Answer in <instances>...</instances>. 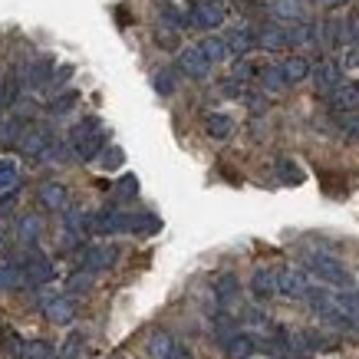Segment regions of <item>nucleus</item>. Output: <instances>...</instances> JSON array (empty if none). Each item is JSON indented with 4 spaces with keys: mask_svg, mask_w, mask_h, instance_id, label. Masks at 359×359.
I'll use <instances>...</instances> for the list:
<instances>
[{
    "mask_svg": "<svg viewBox=\"0 0 359 359\" xmlns=\"http://www.w3.org/2000/svg\"><path fill=\"white\" fill-rule=\"evenodd\" d=\"M69 149H73V155L79 162H93V158H99L106 152V132H102L99 119L89 116V119L76 122L73 132H69Z\"/></svg>",
    "mask_w": 359,
    "mask_h": 359,
    "instance_id": "f257e3e1",
    "label": "nucleus"
},
{
    "mask_svg": "<svg viewBox=\"0 0 359 359\" xmlns=\"http://www.w3.org/2000/svg\"><path fill=\"white\" fill-rule=\"evenodd\" d=\"M20 152L33 162H50V158H60V145H56V135L53 129H46V126H30V129H23L20 135Z\"/></svg>",
    "mask_w": 359,
    "mask_h": 359,
    "instance_id": "f03ea898",
    "label": "nucleus"
},
{
    "mask_svg": "<svg viewBox=\"0 0 359 359\" xmlns=\"http://www.w3.org/2000/svg\"><path fill=\"white\" fill-rule=\"evenodd\" d=\"M306 271L316 273L323 283H333V287H349V271L343 267V261H337L333 254H323V250H310L304 257Z\"/></svg>",
    "mask_w": 359,
    "mask_h": 359,
    "instance_id": "7ed1b4c3",
    "label": "nucleus"
},
{
    "mask_svg": "<svg viewBox=\"0 0 359 359\" xmlns=\"http://www.w3.org/2000/svg\"><path fill=\"white\" fill-rule=\"evenodd\" d=\"M185 23L195 27V30H218L221 23H224V7H221V4L198 0V4H191V11L185 13Z\"/></svg>",
    "mask_w": 359,
    "mask_h": 359,
    "instance_id": "20e7f679",
    "label": "nucleus"
},
{
    "mask_svg": "<svg viewBox=\"0 0 359 359\" xmlns=\"http://www.w3.org/2000/svg\"><path fill=\"white\" fill-rule=\"evenodd\" d=\"M129 228H132V215L112 205L93 215V231L96 234H129Z\"/></svg>",
    "mask_w": 359,
    "mask_h": 359,
    "instance_id": "39448f33",
    "label": "nucleus"
},
{
    "mask_svg": "<svg viewBox=\"0 0 359 359\" xmlns=\"http://www.w3.org/2000/svg\"><path fill=\"white\" fill-rule=\"evenodd\" d=\"M23 271H27V283L30 287H43V283L53 280V261L46 257L43 250H36L30 248L27 250V257H23Z\"/></svg>",
    "mask_w": 359,
    "mask_h": 359,
    "instance_id": "423d86ee",
    "label": "nucleus"
},
{
    "mask_svg": "<svg viewBox=\"0 0 359 359\" xmlns=\"http://www.w3.org/2000/svg\"><path fill=\"white\" fill-rule=\"evenodd\" d=\"M277 294L287 297V300H306V294H310L306 273L297 271V267H283V271H277Z\"/></svg>",
    "mask_w": 359,
    "mask_h": 359,
    "instance_id": "0eeeda50",
    "label": "nucleus"
},
{
    "mask_svg": "<svg viewBox=\"0 0 359 359\" xmlns=\"http://www.w3.org/2000/svg\"><path fill=\"white\" fill-rule=\"evenodd\" d=\"M116 261H119V248H112V244H93V248L83 250L79 271H89V273L109 271V267H112Z\"/></svg>",
    "mask_w": 359,
    "mask_h": 359,
    "instance_id": "6e6552de",
    "label": "nucleus"
},
{
    "mask_svg": "<svg viewBox=\"0 0 359 359\" xmlns=\"http://www.w3.org/2000/svg\"><path fill=\"white\" fill-rule=\"evenodd\" d=\"M149 353H152V359H191V353L168 330H155L149 337Z\"/></svg>",
    "mask_w": 359,
    "mask_h": 359,
    "instance_id": "1a4fd4ad",
    "label": "nucleus"
},
{
    "mask_svg": "<svg viewBox=\"0 0 359 359\" xmlns=\"http://www.w3.org/2000/svg\"><path fill=\"white\" fill-rule=\"evenodd\" d=\"M178 69H182L188 79H205L208 73H211V63H208V56L201 53V46H185V50H178Z\"/></svg>",
    "mask_w": 359,
    "mask_h": 359,
    "instance_id": "9d476101",
    "label": "nucleus"
},
{
    "mask_svg": "<svg viewBox=\"0 0 359 359\" xmlns=\"http://www.w3.org/2000/svg\"><path fill=\"white\" fill-rule=\"evenodd\" d=\"M53 56H36L33 63H27V69H23V83L20 86L27 89H43L46 83H53Z\"/></svg>",
    "mask_w": 359,
    "mask_h": 359,
    "instance_id": "9b49d317",
    "label": "nucleus"
},
{
    "mask_svg": "<svg viewBox=\"0 0 359 359\" xmlns=\"http://www.w3.org/2000/svg\"><path fill=\"white\" fill-rule=\"evenodd\" d=\"M339 86H343V73H339V66L330 63V60H323V63L313 69V89L320 93V96L330 99Z\"/></svg>",
    "mask_w": 359,
    "mask_h": 359,
    "instance_id": "f8f14e48",
    "label": "nucleus"
},
{
    "mask_svg": "<svg viewBox=\"0 0 359 359\" xmlns=\"http://www.w3.org/2000/svg\"><path fill=\"white\" fill-rule=\"evenodd\" d=\"M250 294L257 297V300H271V297L277 294V271L257 267V271L250 273Z\"/></svg>",
    "mask_w": 359,
    "mask_h": 359,
    "instance_id": "ddd939ff",
    "label": "nucleus"
},
{
    "mask_svg": "<svg viewBox=\"0 0 359 359\" xmlns=\"http://www.w3.org/2000/svg\"><path fill=\"white\" fill-rule=\"evenodd\" d=\"M228 46H231V53L248 56L250 50L257 46V30L248 27V23H241V27H234V30L228 33Z\"/></svg>",
    "mask_w": 359,
    "mask_h": 359,
    "instance_id": "4468645a",
    "label": "nucleus"
},
{
    "mask_svg": "<svg viewBox=\"0 0 359 359\" xmlns=\"http://www.w3.org/2000/svg\"><path fill=\"white\" fill-rule=\"evenodd\" d=\"M330 106L337 112H359V83H343V86L330 96Z\"/></svg>",
    "mask_w": 359,
    "mask_h": 359,
    "instance_id": "2eb2a0df",
    "label": "nucleus"
},
{
    "mask_svg": "<svg viewBox=\"0 0 359 359\" xmlns=\"http://www.w3.org/2000/svg\"><path fill=\"white\" fill-rule=\"evenodd\" d=\"M40 201H43L46 211H66V208H69L66 185H60V182H46V185L40 188Z\"/></svg>",
    "mask_w": 359,
    "mask_h": 359,
    "instance_id": "dca6fc26",
    "label": "nucleus"
},
{
    "mask_svg": "<svg viewBox=\"0 0 359 359\" xmlns=\"http://www.w3.org/2000/svg\"><path fill=\"white\" fill-rule=\"evenodd\" d=\"M283 69V79H287V86H297V83H304L306 76H313V69L306 63V56H287L280 63Z\"/></svg>",
    "mask_w": 359,
    "mask_h": 359,
    "instance_id": "f3484780",
    "label": "nucleus"
},
{
    "mask_svg": "<svg viewBox=\"0 0 359 359\" xmlns=\"http://www.w3.org/2000/svg\"><path fill=\"white\" fill-rule=\"evenodd\" d=\"M43 313L46 320H53V323H73V316H76V310H73V304L66 300V297H50V300H43Z\"/></svg>",
    "mask_w": 359,
    "mask_h": 359,
    "instance_id": "a211bd4d",
    "label": "nucleus"
},
{
    "mask_svg": "<svg viewBox=\"0 0 359 359\" xmlns=\"http://www.w3.org/2000/svg\"><path fill=\"white\" fill-rule=\"evenodd\" d=\"M257 353V339L248 337V333H234V337L224 343V356L228 359H250Z\"/></svg>",
    "mask_w": 359,
    "mask_h": 359,
    "instance_id": "6ab92c4d",
    "label": "nucleus"
},
{
    "mask_svg": "<svg viewBox=\"0 0 359 359\" xmlns=\"http://www.w3.org/2000/svg\"><path fill=\"white\" fill-rule=\"evenodd\" d=\"M205 132H208V139H215V142H224L234 135V119L231 116H224V112H211L205 119Z\"/></svg>",
    "mask_w": 359,
    "mask_h": 359,
    "instance_id": "aec40b11",
    "label": "nucleus"
},
{
    "mask_svg": "<svg viewBox=\"0 0 359 359\" xmlns=\"http://www.w3.org/2000/svg\"><path fill=\"white\" fill-rule=\"evenodd\" d=\"M271 13L277 20H297V23H304L306 17L304 0H271Z\"/></svg>",
    "mask_w": 359,
    "mask_h": 359,
    "instance_id": "412c9836",
    "label": "nucleus"
},
{
    "mask_svg": "<svg viewBox=\"0 0 359 359\" xmlns=\"http://www.w3.org/2000/svg\"><path fill=\"white\" fill-rule=\"evenodd\" d=\"M201 53L208 56V63L215 66V63H228L231 60V46L228 40H221V36H208V40H201Z\"/></svg>",
    "mask_w": 359,
    "mask_h": 359,
    "instance_id": "4be33fe9",
    "label": "nucleus"
},
{
    "mask_svg": "<svg viewBox=\"0 0 359 359\" xmlns=\"http://www.w3.org/2000/svg\"><path fill=\"white\" fill-rule=\"evenodd\" d=\"M238 294H241V283H238V277H234V273H221L218 280H215V297H218L221 306L234 304V300H238Z\"/></svg>",
    "mask_w": 359,
    "mask_h": 359,
    "instance_id": "5701e85b",
    "label": "nucleus"
},
{
    "mask_svg": "<svg viewBox=\"0 0 359 359\" xmlns=\"http://www.w3.org/2000/svg\"><path fill=\"white\" fill-rule=\"evenodd\" d=\"M17 182H20V165H17V158L4 155V158H0V195L17 191Z\"/></svg>",
    "mask_w": 359,
    "mask_h": 359,
    "instance_id": "b1692460",
    "label": "nucleus"
},
{
    "mask_svg": "<svg viewBox=\"0 0 359 359\" xmlns=\"http://www.w3.org/2000/svg\"><path fill=\"white\" fill-rule=\"evenodd\" d=\"M257 46H264V50H283L287 43V30H280V27H273V23H267V27H261L257 30Z\"/></svg>",
    "mask_w": 359,
    "mask_h": 359,
    "instance_id": "393cba45",
    "label": "nucleus"
},
{
    "mask_svg": "<svg viewBox=\"0 0 359 359\" xmlns=\"http://www.w3.org/2000/svg\"><path fill=\"white\" fill-rule=\"evenodd\" d=\"M23 283H27V271H23L20 264L17 261L0 264V287H4V290H17Z\"/></svg>",
    "mask_w": 359,
    "mask_h": 359,
    "instance_id": "a878e982",
    "label": "nucleus"
},
{
    "mask_svg": "<svg viewBox=\"0 0 359 359\" xmlns=\"http://www.w3.org/2000/svg\"><path fill=\"white\" fill-rule=\"evenodd\" d=\"M257 79H261L264 93H283V89H287V79H283L280 63H277V66H264L261 73H257Z\"/></svg>",
    "mask_w": 359,
    "mask_h": 359,
    "instance_id": "bb28decb",
    "label": "nucleus"
},
{
    "mask_svg": "<svg viewBox=\"0 0 359 359\" xmlns=\"http://www.w3.org/2000/svg\"><path fill=\"white\" fill-rule=\"evenodd\" d=\"M337 306L349 316V323H353V327H359V290H349L346 287L343 294H337Z\"/></svg>",
    "mask_w": 359,
    "mask_h": 359,
    "instance_id": "cd10ccee",
    "label": "nucleus"
},
{
    "mask_svg": "<svg viewBox=\"0 0 359 359\" xmlns=\"http://www.w3.org/2000/svg\"><path fill=\"white\" fill-rule=\"evenodd\" d=\"M273 172H277V178H280L283 185H300V182H304V168H300L294 158H280Z\"/></svg>",
    "mask_w": 359,
    "mask_h": 359,
    "instance_id": "c85d7f7f",
    "label": "nucleus"
},
{
    "mask_svg": "<svg viewBox=\"0 0 359 359\" xmlns=\"http://www.w3.org/2000/svg\"><path fill=\"white\" fill-rule=\"evenodd\" d=\"M17 238H20L23 244H33V241L40 238V218H36V215H23V218L17 221Z\"/></svg>",
    "mask_w": 359,
    "mask_h": 359,
    "instance_id": "c756f323",
    "label": "nucleus"
},
{
    "mask_svg": "<svg viewBox=\"0 0 359 359\" xmlns=\"http://www.w3.org/2000/svg\"><path fill=\"white\" fill-rule=\"evenodd\" d=\"M320 27H310V23H300V27H294V30H287V43L290 46H306L313 43L316 36H320Z\"/></svg>",
    "mask_w": 359,
    "mask_h": 359,
    "instance_id": "7c9ffc66",
    "label": "nucleus"
},
{
    "mask_svg": "<svg viewBox=\"0 0 359 359\" xmlns=\"http://www.w3.org/2000/svg\"><path fill=\"white\" fill-rule=\"evenodd\" d=\"M79 102V93L76 89H63L60 96H53V102H50V116H66V112L73 109Z\"/></svg>",
    "mask_w": 359,
    "mask_h": 359,
    "instance_id": "2f4dec72",
    "label": "nucleus"
},
{
    "mask_svg": "<svg viewBox=\"0 0 359 359\" xmlns=\"http://www.w3.org/2000/svg\"><path fill=\"white\" fill-rule=\"evenodd\" d=\"M162 228V221L155 218V215H132V228H129V234H155V231Z\"/></svg>",
    "mask_w": 359,
    "mask_h": 359,
    "instance_id": "473e14b6",
    "label": "nucleus"
},
{
    "mask_svg": "<svg viewBox=\"0 0 359 359\" xmlns=\"http://www.w3.org/2000/svg\"><path fill=\"white\" fill-rule=\"evenodd\" d=\"M135 195H139V182H135V175H122L119 182H116V201H132Z\"/></svg>",
    "mask_w": 359,
    "mask_h": 359,
    "instance_id": "72a5a7b5",
    "label": "nucleus"
},
{
    "mask_svg": "<svg viewBox=\"0 0 359 359\" xmlns=\"http://www.w3.org/2000/svg\"><path fill=\"white\" fill-rule=\"evenodd\" d=\"M50 353H53V346H50V343H43V339H33V343H27V346H23V356L20 359H53Z\"/></svg>",
    "mask_w": 359,
    "mask_h": 359,
    "instance_id": "f704fd0d",
    "label": "nucleus"
},
{
    "mask_svg": "<svg viewBox=\"0 0 359 359\" xmlns=\"http://www.w3.org/2000/svg\"><path fill=\"white\" fill-rule=\"evenodd\" d=\"M339 132H343L349 142H359V112H346V116H339Z\"/></svg>",
    "mask_w": 359,
    "mask_h": 359,
    "instance_id": "c9c22d12",
    "label": "nucleus"
},
{
    "mask_svg": "<svg viewBox=\"0 0 359 359\" xmlns=\"http://www.w3.org/2000/svg\"><path fill=\"white\" fill-rule=\"evenodd\" d=\"M89 287H93V273L89 271H76L73 277H69V283H66L69 294H86Z\"/></svg>",
    "mask_w": 359,
    "mask_h": 359,
    "instance_id": "e433bc0d",
    "label": "nucleus"
},
{
    "mask_svg": "<svg viewBox=\"0 0 359 359\" xmlns=\"http://www.w3.org/2000/svg\"><path fill=\"white\" fill-rule=\"evenodd\" d=\"M152 79H155V93H162V96H172L175 93V73L172 69H158Z\"/></svg>",
    "mask_w": 359,
    "mask_h": 359,
    "instance_id": "4c0bfd02",
    "label": "nucleus"
},
{
    "mask_svg": "<svg viewBox=\"0 0 359 359\" xmlns=\"http://www.w3.org/2000/svg\"><path fill=\"white\" fill-rule=\"evenodd\" d=\"M0 343H7L4 349H7V356H13V359L23 356V346H27V343H23V339L17 337L13 330H4V337H0Z\"/></svg>",
    "mask_w": 359,
    "mask_h": 359,
    "instance_id": "58836bf2",
    "label": "nucleus"
},
{
    "mask_svg": "<svg viewBox=\"0 0 359 359\" xmlns=\"http://www.w3.org/2000/svg\"><path fill=\"white\" fill-rule=\"evenodd\" d=\"M155 43L162 46V50H175V46H178V30H175V27H158Z\"/></svg>",
    "mask_w": 359,
    "mask_h": 359,
    "instance_id": "ea45409f",
    "label": "nucleus"
},
{
    "mask_svg": "<svg viewBox=\"0 0 359 359\" xmlns=\"http://www.w3.org/2000/svg\"><path fill=\"white\" fill-rule=\"evenodd\" d=\"M122 162H126V155H122L119 145H109V149L102 152V168H119Z\"/></svg>",
    "mask_w": 359,
    "mask_h": 359,
    "instance_id": "a19ab883",
    "label": "nucleus"
},
{
    "mask_svg": "<svg viewBox=\"0 0 359 359\" xmlns=\"http://www.w3.org/2000/svg\"><path fill=\"white\" fill-rule=\"evenodd\" d=\"M231 79H238L241 86H244V83H250V79H254V66H250L248 60H238V63H234V73H231Z\"/></svg>",
    "mask_w": 359,
    "mask_h": 359,
    "instance_id": "79ce46f5",
    "label": "nucleus"
},
{
    "mask_svg": "<svg viewBox=\"0 0 359 359\" xmlns=\"http://www.w3.org/2000/svg\"><path fill=\"white\" fill-rule=\"evenodd\" d=\"M79 346H83V333H69V339L63 343V359H76Z\"/></svg>",
    "mask_w": 359,
    "mask_h": 359,
    "instance_id": "37998d69",
    "label": "nucleus"
},
{
    "mask_svg": "<svg viewBox=\"0 0 359 359\" xmlns=\"http://www.w3.org/2000/svg\"><path fill=\"white\" fill-rule=\"evenodd\" d=\"M13 205H17V191H7V195H0V215H11Z\"/></svg>",
    "mask_w": 359,
    "mask_h": 359,
    "instance_id": "c03bdc74",
    "label": "nucleus"
},
{
    "mask_svg": "<svg viewBox=\"0 0 359 359\" xmlns=\"http://www.w3.org/2000/svg\"><path fill=\"white\" fill-rule=\"evenodd\" d=\"M73 76V66H60V73L53 76V89H63V83Z\"/></svg>",
    "mask_w": 359,
    "mask_h": 359,
    "instance_id": "a18cd8bd",
    "label": "nucleus"
},
{
    "mask_svg": "<svg viewBox=\"0 0 359 359\" xmlns=\"http://www.w3.org/2000/svg\"><path fill=\"white\" fill-rule=\"evenodd\" d=\"M343 63L353 69V66H359V46H349L346 50V56H343Z\"/></svg>",
    "mask_w": 359,
    "mask_h": 359,
    "instance_id": "49530a36",
    "label": "nucleus"
},
{
    "mask_svg": "<svg viewBox=\"0 0 359 359\" xmlns=\"http://www.w3.org/2000/svg\"><path fill=\"white\" fill-rule=\"evenodd\" d=\"M349 33H353V43L359 46V17L356 20H349Z\"/></svg>",
    "mask_w": 359,
    "mask_h": 359,
    "instance_id": "de8ad7c7",
    "label": "nucleus"
},
{
    "mask_svg": "<svg viewBox=\"0 0 359 359\" xmlns=\"http://www.w3.org/2000/svg\"><path fill=\"white\" fill-rule=\"evenodd\" d=\"M316 4H320V7H343L346 0H316Z\"/></svg>",
    "mask_w": 359,
    "mask_h": 359,
    "instance_id": "09e8293b",
    "label": "nucleus"
},
{
    "mask_svg": "<svg viewBox=\"0 0 359 359\" xmlns=\"http://www.w3.org/2000/svg\"><path fill=\"white\" fill-rule=\"evenodd\" d=\"M4 248H7V231L0 228V250H4Z\"/></svg>",
    "mask_w": 359,
    "mask_h": 359,
    "instance_id": "8fccbe9b",
    "label": "nucleus"
},
{
    "mask_svg": "<svg viewBox=\"0 0 359 359\" xmlns=\"http://www.w3.org/2000/svg\"><path fill=\"white\" fill-rule=\"evenodd\" d=\"M208 4H221V0H208Z\"/></svg>",
    "mask_w": 359,
    "mask_h": 359,
    "instance_id": "3c124183",
    "label": "nucleus"
}]
</instances>
